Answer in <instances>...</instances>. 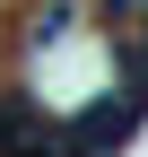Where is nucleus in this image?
<instances>
[{"instance_id": "f03ea898", "label": "nucleus", "mask_w": 148, "mask_h": 157, "mask_svg": "<svg viewBox=\"0 0 148 157\" xmlns=\"http://www.w3.org/2000/svg\"><path fill=\"white\" fill-rule=\"evenodd\" d=\"M113 61H122V96H139V105H148V17H139V26H122V52H113Z\"/></svg>"}, {"instance_id": "f257e3e1", "label": "nucleus", "mask_w": 148, "mask_h": 157, "mask_svg": "<svg viewBox=\"0 0 148 157\" xmlns=\"http://www.w3.org/2000/svg\"><path fill=\"white\" fill-rule=\"evenodd\" d=\"M44 148V113L26 96H0V157H35Z\"/></svg>"}]
</instances>
